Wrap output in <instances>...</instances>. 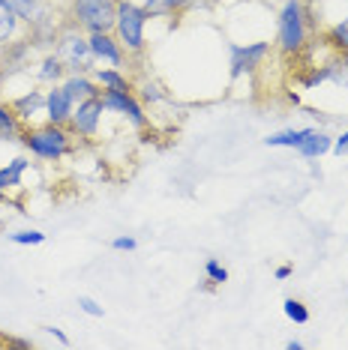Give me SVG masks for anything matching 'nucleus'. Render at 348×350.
Instances as JSON below:
<instances>
[{
  "mask_svg": "<svg viewBox=\"0 0 348 350\" xmlns=\"http://www.w3.org/2000/svg\"><path fill=\"white\" fill-rule=\"evenodd\" d=\"M10 243L12 245H42L45 243V234L36 228H27V230H15L10 234Z\"/></svg>",
  "mask_w": 348,
  "mask_h": 350,
  "instance_id": "obj_26",
  "label": "nucleus"
},
{
  "mask_svg": "<svg viewBox=\"0 0 348 350\" xmlns=\"http://www.w3.org/2000/svg\"><path fill=\"white\" fill-rule=\"evenodd\" d=\"M21 147L27 150L39 162H60L75 150V135L69 132V126H54V123H34L25 126L21 132Z\"/></svg>",
  "mask_w": 348,
  "mask_h": 350,
  "instance_id": "obj_2",
  "label": "nucleus"
},
{
  "mask_svg": "<svg viewBox=\"0 0 348 350\" xmlns=\"http://www.w3.org/2000/svg\"><path fill=\"white\" fill-rule=\"evenodd\" d=\"M63 90L69 93V99L75 102H84V99H93V96H102V87L97 84V78L93 75H66L63 78Z\"/></svg>",
  "mask_w": 348,
  "mask_h": 350,
  "instance_id": "obj_16",
  "label": "nucleus"
},
{
  "mask_svg": "<svg viewBox=\"0 0 348 350\" xmlns=\"http://www.w3.org/2000/svg\"><path fill=\"white\" fill-rule=\"evenodd\" d=\"M42 332H45V336H51V338L58 341V345H63V347H69V345H73V338H69L66 332L60 329V326H42Z\"/></svg>",
  "mask_w": 348,
  "mask_h": 350,
  "instance_id": "obj_30",
  "label": "nucleus"
},
{
  "mask_svg": "<svg viewBox=\"0 0 348 350\" xmlns=\"http://www.w3.org/2000/svg\"><path fill=\"white\" fill-rule=\"evenodd\" d=\"M0 69H3V57H0Z\"/></svg>",
  "mask_w": 348,
  "mask_h": 350,
  "instance_id": "obj_40",
  "label": "nucleus"
},
{
  "mask_svg": "<svg viewBox=\"0 0 348 350\" xmlns=\"http://www.w3.org/2000/svg\"><path fill=\"white\" fill-rule=\"evenodd\" d=\"M66 78V63L60 60L58 51H45L42 57L36 60V81L42 87H51V84H60Z\"/></svg>",
  "mask_w": 348,
  "mask_h": 350,
  "instance_id": "obj_14",
  "label": "nucleus"
},
{
  "mask_svg": "<svg viewBox=\"0 0 348 350\" xmlns=\"http://www.w3.org/2000/svg\"><path fill=\"white\" fill-rule=\"evenodd\" d=\"M87 39H90V54L97 60V66H114V69L126 66L129 54H126V49L114 33H87Z\"/></svg>",
  "mask_w": 348,
  "mask_h": 350,
  "instance_id": "obj_9",
  "label": "nucleus"
},
{
  "mask_svg": "<svg viewBox=\"0 0 348 350\" xmlns=\"http://www.w3.org/2000/svg\"><path fill=\"white\" fill-rule=\"evenodd\" d=\"M136 96L145 102V108L150 105H165V102H171V96H169V90L156 81V78H141V81L136 84Z\"/></svg>",
  "mask_w": 348,
  "mask_h": 350,
  "instance_id": "obj_21",
  "label": "nucleus"
},
{
  "mask_svg": "<svg viewBox=\"0 0 348 350\" xmlns=\"http://www.w3.org/2000/svg\"><path fill=\"white\" fill-rule=\"evenodd\" d=\"M0 347H6V336H0Z\"/></svg>",
  "mask_w": 348,
  "mask_h": 350,
  "instance_id": "obj_38",
  "label": "nucleus"
},
{
  "mask_svg": "<svg viewBox=\"0 0 348 350\" xmlns=\"http://www.w3.org/2000/svg\"><path fill=\"white\" fill-rule=\"evenodd\" d=\"M54 3H69V0H54Z\"/></svg>",
  "mask_w": 348,
  "mask_h": 350,
  "instance_id": "obj_39",
  "label": "nucleus"
},
{
  "mask_svg": "<svg viewBox=\"0 0 348 350\" xmlns=\"http://www.w3.org/2000/svg\"><path fill=\"white\" fill-rule=\"evenodd\" d=\"M6 204H12V198H10V192H3V189H0V206H6Z\"/></svg>",
  "mask_w": 348,
  "mask_h": 350,
  "instance_id": "obj_36",
  "label": "nucleus"
},
{
  "mask_svg": "<svg viewBox=\"0 0 348 350\" xmlns=\"http://www.w3.org/2000/svg\"><path fill=\"white\" fill-rule=\"evenodd\" d=\"M3 87H6V75H3V69H0V96H3Z\"/></svg>",
  "mask_w": 348,
  "mask_h": 350,
  "instance_id": "obj_37",
  "label": "nucleus"
},
{
  "mask_svg": "<svg viewBox=\"0 0 348 350\" xmlns=\"http://www.w3.org/2000/svg\"><path fill=\"white\" fill-rule=\"evenodd\" d=\"M99 99H102V105H105L108 114L123 117L136 132H145L150 126V114H147L145 102L136 96V90H102Z\"/></svg>",
  "mask_w": 348,
  "mask_h": 350,
  "instance_id": "obj_7",
  "label": "nucleus"
},
{
  "mask_svg": "<svg viewBox=\"0 0 348 350\" xmlns=\"http://www.w3.org/2000/svg\"><path fill=\"white\" fill-rule=\"evenodd\" d=\"M273 42L271 39H258V42H232L228 45V75L243 78V75H256L264 60L271 57Z\"/></svg>",
  "mask_w": 348,
  "mask_h": 350,
  "instance_id": "obj_6",
  "label": "nucleus"
},
{
  "mask_svg": "<svg viewBox=\"0 0 348 350\" xmlns=\"http://www.w3.org/2000/svg\"><path fill=\"white\" fill-rule=\"evenodd\" d=\"M147 25L150 15L136 0H117V21H114V36L121 39L129 57H141L147 51Z\"/></svg>",
  "mask_w": 348,
  "mask_h": 350,
  "instance_id": "obj_4",
  "label": "nucleus"
},
{
  "mask_svg": "<svg viewBox=\"0 0 348 350\" xmlns=\"http://www.w3.org/2000/svg\"><path fill=\"white\" fill-rule=\"evenodd\" d=\"M10 10L18 15L21 21H25V27H34L39 21L51 18V15H58L54 10V0H3Z\"/></svg>",
  "mask_w": 348,
  "mask_h": 350,
  "instance_id": "obj_13",
  "label": "nucleus"
},
{
  "mask_svg": "<svg viewBox=\"0 0 348 350\" xmlns=\"http://www.w3.org/2000/svg\"><path fill=\"white\" fill-rule=\"evenodd\" d=\"M324 42H330V49H334L339 57H348V12L324 30Z\"/></svg>",
  "mask_w": 348,
  "mask_h": 350,
  "instance_id": "obj_24",
  "label": "nucleus"
},
{
  "mask_svg": "<svg viewBox=\"0 0 348 350\" xmlns=\"http://www.w3.org/2000/svg\"><path fill=\"white\" fill-rule=\"evenodd\" d=\"M27 33V27H25V21L15 15L10 6L0 0V49L3 45H10V42H15V39H21Z\"/></svg>",
  "mask_w": 348,
  "mask_h": 350,
  "instance_id": "obj_17",
  "label": "nucleus"
},
{
  "mask_svg": "<svg viewBox=\"0 0 348 350\" xmlns=\"http://www.w3.org/2000/svg\"><path fill=\"white\" fill-rule=\"evenodd\" d=\"M219 0H192L189 3V10H210V6H216Z\"/></svg>",
  "mask_w": 348,
  "mask_h": 350,
  "instance_id": "obj_33",
  "label": "nucleus"
},
{
  "mask_svg": "<svg viewBox=\"0 0 348 350\" xmlns=\"http://www.w3.org/2000/svg\"><path fill=\"white\" fill-rule=\"evenodd\" d=\"M312 15L306 0H282L276 10V39L273 49L286 57H300L310 45Z\"/></svg>",
  "mask_w": 348,
  "mask_h": 350,
  "instance_id": "obj_1",
  "label": "nucleus"
},
{
  "mask_svg": "<svg viewBox=\"0 0 348 350\" xmlns=\"http://www.w3.org/2000/svg\"><path fill=\"white\" fill-rule=\"evenodd\" d=\"M54 51L66 63V75H93V69H97V60H93V54H90V39H87L84 30L75 27L66 15H63V21L58 27Z\"/></svg>",
  "mask_w": 348,
  "mask_h": 350,
  "instance_id": "obj_3",
  "label": "nucleus"
},
{
  "mask_svg": "<svg viewBox=\"0 0 348 350\" xmlns=\"http://www.w3.org/2000/svg\"><path fill=\"white\" fill-rule=\"evenodd\" d=\"M30 168V153L25 156H12L6 165H0V189L3 192H18L21 189V183H25V171Z\"/></svg>",
  "mask_w": 348,
  "mask_h": 350,
  "instance_id": "obj_15",
  "label": "nucleus"
},
{
  "mask_svg": "<svg viewBox=\"0 0 348 350\" xmlns=\"http://www.w3.org/2000/svg\"><path fill=\"white\" fill-rule=\"evenodd\" d=\"M21 132H25V123L18 120V114L12 111L10 102L0 99V144H15V141H21Z\"/></svg>",
  "mask_w": 348,
  "mask_h": 350,
  "instance_id": "obj_18",
  "label": "nucleus"
},
{
  "mask_svg": "<svg viewBox=\"0 0 348 350\" xmlns=\"http://www.w3.org/2000/svg\"><path fill=\"white\" fill-rule=\"evenodd\" d=\"M63 15L84 33H114L117 0H69Z\"/></svg>",
  "mask_w": 348,
  "mask_h": 350,
  "instance_id": "obj_5",
  "label": "nucleus"
},
{
  "mask_svg": "<svg viewBox=\"0 0 348 350\" xmlns=\"http://www.w3.org/2000/svg\"><path fill=\"white\" fill-rule=\"evenodd\" d=\"M6 347H18V350H27V347H30V341H25V338H10V336H6Z\"/></svg>",
  "mask_w": 348,
  "mask_h": 350,
  "instance_id": "obj_34",
  "label": "nucleus"
},
{
  "mask_svg": "<svg viewBox=\"0 0 348 350\" xmlns=\"http://www.w3.org/2000/svg\"><path fill=\"white\" fill-rule=\"evenodd\" d=\"M73 111H75V102L69 99V93L63 90V84L45 87V123L66 126L69 117H73Z\"/></svg>",
  "mask_w": 348,
  "mask_h": 350,
  "instance_id": "obj_12",
  "label": "nucleus"
},
{
  "mask_svg": "<svg viewBox=\"0 0 348 350\" xmlns=\"http://www.w3.org/2000/svg\"><path fill=\"white\" fill-rule=\"evenodd\" d=\"M291 273H295V267H291V264H279L273 269V278H276V282H286V278H291Z\"/></svg>",
  "mask_w": 348,
  "mask_h": 350,
  "instance_id": "obj_32",
  "label": "nucleus"
},
{
  "mask_svg": "<svg viewBox=\"0 0 348 350\" xmlns=\"http://www.w3.org/2000/svg\"><path fill=\"white\" fill-rule=\"evenodd\" d=\"M286 347H288V350H303V341L291 338V341H286Z\"/></svg>",
  "mask_w": 348,
  "mask_h": 350,
  "instance_id": "obj_35",
  "label": "nucleus"
},
{
  "mask_svg": "<svg viewBox=\"0 0 348 350\" xmlns=\"http://www.w3.org/2000/svg\"><path fill=\"white\" fill-rule=\"evenodd\" d=\"M189 3L192 0H145V10H147V15L150 18H177V15H184L186 10H189Z\"/></svg>",
  "mask_w": 348,
  "mask_h": 350,
  "instance_id": "obj_23",
  "label": "nucleus"
},
{
  "mask_svg": "<svg viewBox=\"0 0 348 350\" xmlns=\"http://www.w3.org/2000/svg\"><path fill=\"white\" fill-rule=\"evenodd\" d=\"M78 308H82V312H84L87 317H102V314H105V308H102L93 297H84V293L78 297Z\"/></svg>",
  "mask_w": 348,
  "mask_h": 350,
  "instance_id": "obj_28",
  "label": "nucleus"
},
{
  "mask_svg": "<svg viewBox=\"0 0 348 350\" xmlns=\"http://www.w3.org/2000/svg\"><path fill=\"white\" fill-rule=\"evenodd\" d=\"M282 312H286V317H288V321L291 323H300V326H303V323H310V308H306V302L303 299H295V297H288L286 302H282Z\"/></svg>",
  "mask_w": 348,
  "mask_h": 350,
  "instance_id": "obj_25",
  "label": "nucleus"
},
{
  "mask_svg": "<svg viewBox=\"0 0 348 350\" xmlns=\"http://www.w3.org/2000/svg\"><path fill=\"white\" fill-rule=\"evenodd\" d=\"M112 249L114 252H136L138 240H136V237H129V234H121V237H114V240H112Z\"/></svg>",
  "mask_w": 348,
  "mask_h": 350,
  "instance_id": "obj_29",
  "label": "nucleus"
},
{
  "mask_svg": "<svg viewBox=\"0 0 348 350\" xmlns=\"http://www.w3.org/2000/svg\"><path fill=\"white\" fill-rule=\"evenodd\" d=\"M34 54H36V45L30 42L27 33L21 36V39H15V42H10V45H3V49H0V57H3V75H6V81H10L12 75H18V72H27Z\"/></svg>",
  "mask_w": 348,
  "mask_h": 350,
  "instance_id": "obj_10",
  "label": "nucleus"
},
{
  "mask_svg": "<svg viewBox=\"0 0 348 350\" xmlns=\"http://www.w3.org/2000/svg\"><path fill=\"white\" fill-rule=\"evenodd\" d=\"M315 132V126H300V129H282V132H273L264 138V147H282V150H297L300 144H303L306 138Z\"/></svg>",
  "mask_w": 348,
  "mask_h": 350,
  "instance_id": "obj_19",
  "label": "nucleus"
},
{
  "mask_svg": "<svg viewBox=\"0 0 348 350\" xmlns=\"http://www.w3.org/2000/svg\"><path fill=\"white\" fill-rule=\"evenodd\" d=\"M330 147H334V135L324 132V129H315L310 138L297 147V153L303 159H321L324 153H330Z\"/></svg>",
  "mask_w": 348,
  "mask_h": 350,
  "instance_id": "obj_22",
  "label": "nucleus"
},
{
  "mask_svg": "<svg viewBox=\"0 0 348 350\" xmlns=\"http://www.w3.org/2000/svg\"><path fill=\"white\" fill-rule=\"evenodd\" d=\"M10 105L25 126H34L39 117L45 120V90L42 87H30V90L18 93L15 99H10Z\"/></svg>",
  "mask_w": 348,
  "mask_h": 350,
  "instance_id": "obj_11",
  "label": "nucleus"
},
{
  "mask_svg": "<svg viewBox=\"0 0 348 350\" xmlns=\"http://www.w3.org/2000/svg\"><path fill=\"white\" fill-rule=\"evenodd\" d=\"M93 78L102 90H136V81L123 72V69H114V66H97L93 69Z\"/></svg>",
  "mask_w": 348,
  "mask_h": 350,
  "instance_id": "obj_20",
  "label": "nucleus"
},
{
  "mask_svg": "<svg viewBox=\"0 0 348 350\" xmlns=\"http://www.w3.org/2000/svg\"><path fill=\"white\" fill-rule=\"evenodd\" d=\"M204 275H208L213 284H225L228 282V269L223 267V260H219V258H208V260H204Z\"/></svg>",
  "mask_w": 348,
  "mask_h": 350,
  "instance_id": "obj_27",
  "label": "nucleus"
},
{
  "mask_svg": "<svg viewBox=\"0 0 348 350\" xmlns=\"http://www.w3.org/2000/svg\"><path fill=\"white\" fill-rule=\"evenodd\" d=\"M105 114H108V111H105V105H102V99L93 96V99L78 102L66 126H69V132H73L75 138L93 141L99 135V129H102V117H105Z\"/></svg>",
  "mask_w": 348,
  "mask_h": 350,
  "instance_id": "obj_8",
  "label": "nucleus"
},
{
  "mask_svg": "<svg viewBox=\"0 0 348 350\" xmlns=\"http://www.w3.org/2000/svg\"><path fill=\"white\" fill-rule=\"evenodd\" d=\"M330 153H336V156H348V129H343L334 138V147H330Z\"/></svg>",
  "mask_w": 348,
  "mask_h": 350,
  "instance_id": "obj_31",
  "label": "nucleus"
}]
</instances>
